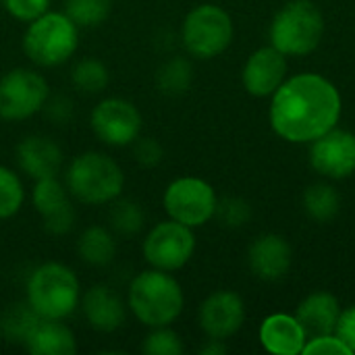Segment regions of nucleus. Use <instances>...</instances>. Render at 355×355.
I'll list each match as a JSON object with an SVG mask.
<instances>
[{
  "label": "nucleus",
  "mask_w": 355,
  "mask_h": 355,
  "mask_svg": "<svg viewBox=\"0 0 355 355\" xmlns=\"http://www.w3.org/2000/svg\"><path fill=\"white\" fill-rule=\"evenodd\" d=\"M341 116L337 87L314 73L281 83L270 104V125L287 141L308 144L331 131Z\"/></svg>",
  "instance_id": "1"
},
{
  "label": "nucleus",
  "mask_w": 355,
  "mask_h": 355,
  "mask_svg": "<svg viewBox=\"0 0 355 355\" xmlns=\"http://www.w3.org/2000/svg\"><path fill=\"white\" fill-rule=\"evenodd\" d=\"M127 308L133 318L148 327H171L185 308L179 281L158 268H146L133 277L127 289Z\"/></svg>",
  "instance_id": "2"
},
{
  "label": "nucleus",
  "mask_w": 355,
  "mask_h": 355,
  "mask_svg": "<svg viewBox=\"0 0 355 355\" xmlns=\"http://www.w3.org/2000/svg\"><path fill=\"white\" fill-rule=\"evenodd\" d=\"M79 277L62 262H44L31 270L25 283V302L40 318L67 320L81 304Z\"/></svg>",
  "instance_id": "3"
},
{
  "label": "nucleus",
  "mask_w": 355,
  "mask_h": 355,
  "mask_svg": "<svg viewBox=\"0 0 355 355\" xmlns=\"http://www.w3.org/2000/svg\"><path fill=\"white\" fill-rule=\"evenodd\" d=\"M64 185L73 200L85 206H108L125 189L121 164L104 152H83L75 156L64 171Z\"/></svg>",
  "instance_id": "4"
},
{
  "label": "nucleus",
  "mask_w": 355,
  "mask_h": 355,
  "mask_svg": "<svg viewBox=\"0 0 355 355\" xmlns=\"http://www.w3.org/2000/svg\"><path fill=\"white\" fill-rule=\"evenodd\" d=\"M79 27L64 10H46L23 33L25 56L42 69L60 67L73 58L79 48Z\"/></svg>",
  "instance_id": "5"
},
{
  "label": "nucleus",
  "mask_w": 355,
  "mask_h": 355,
  "mask_svg": "<svg viewBox=\"0 0 355 355\" xmlns=\"http://www.w3.org/2000/svg\"><path fill=\"white\" fill-rule=\"evenodd\" d=\"M324 33V19L310 0H295L283 6L272 25L270 42L285 56H302L312 52Z\"/></svg>",
  "instance_id": "6"
},
{
  "label": "nucleus",
  "mask_w": 355,
  "mask_h": 355,
  "mask_svg": "<svg viewBox=\"0 0 355 355\" xmlns=\"http://www.w3.org/2000/svg\"><path fill=\"white\" fill-rule=\"evenodd\" d=\"M181 42L196 58H214L233 42V21L229 12L216 4H200L191 8L181 25Z\"/></svg>",
  "instance_id": "7"
},
{
  "label": "nucleus",
  "mask_w": 355,
  "mask_h": 355,
  "mask_svg": "<svg viewBox=\"0 0 355 355\" xmlns=\"http://www.w3.org/2000/svg\"><path fill=\"white\" fill-rule=\"evenodd\" d=\"M50 100V85L42 73L27 67L10 69L0 77V119L27 121L42 112Z\"/></svg>",
  "instance_id": "8"
},
{
  "label": "nucleus",
  "mask_w": 355,
  "mask_h": 355,
  "mask_svg": "<svg viewBox=\"0 0 355 355\" xmlns=\"http://www.w3.org/2000/svg\"><path fill=\"white\" fill-rule=\"evenodd\" d=\"M196 252L193 229L168 218L156 223L141 241V256L150 268L175 272L181 270Z\"/></svg>",
  "instance_id": "9"
},
{
  "label": "nucleus",
  "mask_w": 355,
  "mask_h": 355,
  "mask_svg": "<svg viewBox=\"0 0 355 355\" xmlns=\"http://www.w3.org/2000/svg\"><path fill=\"white\" fill-rule=\"evenodd\" d=\"M218 198L210 183L198 177H181L168 183L162 196V206L168 218L198 229L214 218Z\"/></svg>",
  "instance_id": "10"
},
{
  "label": "nucleus",
  "mask_w": 355,
  "mask_h": 355,
  "mask_svg": "<svg viewBox=\"0 0 355 355\" xmlns=\"http://www.w3.org/2000/svg\"><path fill=\"white\" fill-rule=\"evenodd\" d=\"M89 127L94 135L110 148H129L144 127L139 108L127 98H102L89 112Z\"/></svg>",
  "instance_id": "11"
},
{
  "label": "nucleus",
  "mask_w": 355,
  "mask_h": 355,
  "mask_svg": "<svg viewBox=\"0 0 355 355\" xmlns=\"http://www.w3.org/2000/svg\"><path fill=\"white\" fill-rule=\"evenodd\" d=\"M31 204L40 214L44 231L48 235L62 237L75 227L77 214L73 198L60 177L37 179L31 191Z\"/></svg>",
  "instance_id": "12"
},
{
  "label": "nucleus",
  "mask_w": 355,
  "mask_h": 355,
  "mask_svg": "<svg viewBox=\"0 0 355 355\" xmlns=\"http://www.w3.org/2000/svg\"><path fill=\"white\" fill-rule=\"evenodd\" d=\"M312 166L329 179H345L355 171V135L331 129L312 141Z\"/></svg>",
  "instance_id": "13"
},
{
  "label": "nucleus",
  "mask_w": 355,
  "mask_h": 355,
  "mask_svg": "<svg viewBox=\"0 0 355 355\" xmlns=\"http://www.w3.org/2000/svg\"><path fill=\"white\" fill-rule=\"evenodd\" d=\"M245 318V308L243 302L237 293L233 291H216L208 295L198 312V322L200 329L208 339H229L233 337Z\"/></svg>",
  "instance_id": "14"
},
{
  "label": "nucleus",
  "mask_w": 355,
  "mask_h": 355,
  "mask_svg": "<svg viewBox=\"0 0 355 355\" xmlns=\"http://www.w3.org/2000/svg\"><path fill=\"white\" fill-rule=\"evenodd\" d=\"M83 318L96 333H114L123 329L127 320V300H123L108 285H94L81 293L79 304Z\"/></svg>",
  "instance_id": "15"
},
{
  "label": "nucleus",
  "mask_w": 355,
  "mask_h": 355,
  "mask_svg": "<svg viewBox=\"0 0 355 355\" xmlns=\"http://www.w3.org/2000/svg\"><path fill=\"white\" fill-rule=\"evenodd\" d=\"M15 160L21 173L29 179L58 177L64 166L62 148L48 135H27L15 148Z\"/></svg>",
  "instance_id": "16"
},
{
  "label": "nucleus",
  "mask_w": 355,
  "mask_h": 355,
  "mask_svg": "<svg viewBox=\"0 0 355 355\" xmlns=\"http://www.w3.org/2000/svg\"><path fill=\"white\" fill-rule=\"evenodd\" d=\"M287 73V60L285 54L279 52L275 46L256 50L243 69V87L258 98L275 94Z\"/></svg>",
  "instance_id": "17"
},
{
  "label": "nucleus",
  "mask_w": 355,
  "mask_h": 355,
  "mask_svg": "<svg viewBox=\"0 0 355 355\" xmlns=\"http://www.w3.org/2000/svg\"><path fill=\"white\" fill-rule=\"evenodd\" d=\"M248 260L258 279L279 281L291 268V245L279 235H262L252 243Z\"/></svg>",
  "instance_id": "18"
},
{
  "label": "nucleus",
  "mask_w": 355,
  "mask_h": 355,
  "mask_svg": "<svg viewBox=\"0 0 355 355\" xmlns=\"http://www.w3.org/2000/svg\"><path fill=\"white\" fill-rule=\"evenodd\" d=\"M31 355H75L79 345L73 329L64 320L40 318L21 345Z\"/></svg>",
  "instance_id": "19"
},
{
  "label": "nucleus",
  "mask_w": 355,
  "mask_h": 355,
  "mask_svg": "<svg viewBox=\"0 0 355 355\" xmlns=\"http://www.w3.org/2000/svg\"><path fill=\"white\" fill-rule=\"evenodd\" d=\"M339 316H341V306L331 293H312L300 304L295 314L308 339L335 335Z\"/></svg>",
  "instance_id": "20"
},
{
  "label": "nucleus",
  "mask_w": 355,
  "mask_h": 355,
  "mask_svg": "<svg viewBox=\"0 0 355 355\" xmlns=\"http://www.w3.org/2000/svg\"><path fill=\"white\" fill-rule=\"evenodd\" d=\"M260 341L266 352L275 355H297L308 341L297 318L287 314L268 316L260 327Z\"/></svg>",
  "instance_id": "21"
},
{
  "label": "nucleus",
  "mask_w": 355,
  "mask_h": 355,
  "mask_svg": "<svg viewBox=\"0 0 355 355\" xmlns=\"http://www.w3.org/2000/svg\"><path fill=\"white\" fill-rule=\"evenodd\" d=\"M119 252L116 233L104 225H89L77 237V256L96 268H104L114 262Z\"/></svg>",
  "instance_id": "22"
},
{
  "label": "nucleus",
  "mask_w": 355,
  "mask_h": 355,
  "mask_svg": "<svg viewBox=\"0 0 355 355\" xmlns=\"http://www.w3.org/2000/svg\"><path fill=\"white\" fill-rule=\"evenodd\" d=\"M37 320H40V316L29 308L27 302L10 304V306L0 314V335H2L8 343L23 345V341L27 339L29 331L33 329V324H35Z\"/></svg>",
  "instance_id": "23"
},
{
  "label": "nucleus",
  "mask_w": 355,
  "mask_h": 355,
  "mask_svg": "<svg viewBox=\"0 0 355 355\" xmlns=\"http://www.w3.org/2000/svg\"><path fill=\"white\" fill-rule=\"evenodd\" d=\"M108 227L121 235V237H131L137 235L144 225H146V212L135 200H123L116 198L112 204H108Z\"/></svg>",
  "instance_id": "24"
},
{
  "label": "nucleus",
  "mask_w": 355,
  "mask_h": 355,
  "mask_svg": "<svg viewBox=\"0 0 355 355\" xmlns=\"http://www.w3.org/2000/svg\"><path fill=\"white\" fill-rule=\"evenodd\" d=\"M193 81V67L187 58L175 56L160 64L156 73V85L166 96H181Z\"/></svg>",
  "instance_id": "25"
},
{
  "label": "nucleus",
  "mask_w": 355,
  "mask_h": 355,
  "mask_svg": "<svg viewBox=\"0 0 355 355\" xmlns=\"http://www.w3.org/2000/svg\"><path fill=\"white\" fill-rule=\"evenodd\" d=\"M71 83L87 96L102 94L110 83L108 67L98 58H81L71 71Z\"/></svg>",
  "instance_id": "26"
},
{
  "label": "nucleus",
  "mask_w": 355,
  "mask_h": 355,
  "mask_svg": "<svg viewBox=\"0 0 355 355\" xmlns=\"http://www.w3.org/2000/svg\"><path fill=\"white\" fill-rule=\"evenodd\" d=\"M304 208L314 220L329 223L337 216V212L341 208V200H339V193L335 191V187L318 183V185H312L306 189Z\"/></svg>",
  "instance_id": "27"
},
{
  "label": "nucleus",
  "mask_w": 355,
  "mask_h": 355,
  "mask_svg": "<svg viewBox=\"0 0 355 355\" xmlns=\"http://www.w3.org/2000/svg\"><path fill=\"white\" fill-rule=\"evenodd\" d=\"M112 10V0H67L64 12L79 29L102 25Z\"/></svg>",
  "instance_id": "28"
},
{
  "label": "nucleus",
  "mask_w": 355,
  "mask_h": 355,
  "mask_svg": "<svg viewBox=\"0 0 355 355\" xmlns=\"http://www.w3.org/2000/svg\"><path fill=\"white\" fill-rule=\"evenodd\" d=\"M25 202V187L17 171L0 164V220L17 216Z\"/></svg>",
  "instance_id": "29"
},
{
  "label": "nucleus",
  "mask_w": 355,
  "mask_h": 355,
  "mask_svg": "<svg viewBox=\"0 0 355 355\" xmlns=\"http://www.w3.org/2000/svg\"><path fill=\"white\" fill-rule=\"evenodd\" d=\"M141 352L146 355H181L185 345L171 327H154L141 341Z\"/></svg>",
  "instance_id": "30"
},
{
  "label": "nucleus",
  "mask_w": 355,
  "mask_h": 355,
  "mask_svg": "<svg viewBox=\"0 0 355 355\" xmlns=\"http://www.w3.org/2000/svg\"><path fill=\"white\" fill-rule=\"evenodd\" d=\"M214 216L225 225V227H231V229H237V227H243L250 216H252V208L245 200L241 198H225L216 204V212Z\"/></svg>",
  "instance_id": "31"
},
{
  "label": "nucleus",
  "mask_w": 355,
  "mask_h": 355,
  "mask_svg": "<svg viewBox=\"0 0 355 355\" xmlns=\"http://www.w3.org/2000/svg\"><path fill=\"white\" fill-rule=\"evenodd\" d=\"M6 12L21 21V23H31L46 10H50L52 0H2Z\"/></svg>",
  "instance_id": "32"
},
{
  "label": "nucleus",
  "mask_w": 355,
  "mask_h": 355,
  "mask_svg": "<svg viewBox=\"0 0 355 355\" xmlns=\"http://www.w3.org/2000/svg\"><path fill=\"white\" fill-rule=\"evenodd\" d=\"M131 148H133L135 160H137L141 166H156V164L162 160V156H164V148H162L160 141L154 139V137H141V135H139V137L131 144Z\"/></svg>",
  "instance_id": "33"
},
{
  "label": "nucleus",
  "mask_w": 355,
  "mask_h": 355,
  "mask_svg": "<svg viewBox=\"0 0 355 355\" xmlns=\"http://www.w3.org/2000/svg\"><path fill=\"white\" fill-rule=\"evenodd\" d=\"M304 355H352V352L339 341L337 335H324V337H314L306 341Z\"/></svg>",
  "instance_id": "34"
},
{
  "label": "nucleus",
  "mask_w": 355,
  "mask_h": 355,
  "mask_svg": "<svg viewBox=\"0 0 355 355\" xmlns=\"http://www.w3.org/2000/svg\"><path fill=\"white\" fill-rule=\"evenodd\" d=\"M335 335L339 337V341L352 354H355V306L341 312L339 322H337V329H335Z\"/></svg>",
  "instance_id": "35"
},
{
  "label": "nucleus",
  "mask_w": 355,
  "mask_h": 355,
  "mask_svg": "<svg viewBox=\"0 0 355 355\" xmlns=\"http://www.w3.org/2000/svg\"><path fill=\"white\" fill-rule=\"evenodd\" d=\"M202 354L223 355V354H227V345H225V341H220V339H208V343L202 347Z\"/></svg>",
  "instance_id": "36"
},
{
  "label": "nucleus",
  "mask_w": 355,
  "mask_h": 355,
  "mask_svg": "<svg viewBox=\"0 0 355 355\" xmlns=\"http://www.w3.org/2000/svg\"><path fill=\"white\" fill-rule=\"evenodd\" d=\"M0 2H2V0H0Z\"/></svg>",
  "instance_id": "37"
}]
</instances>
